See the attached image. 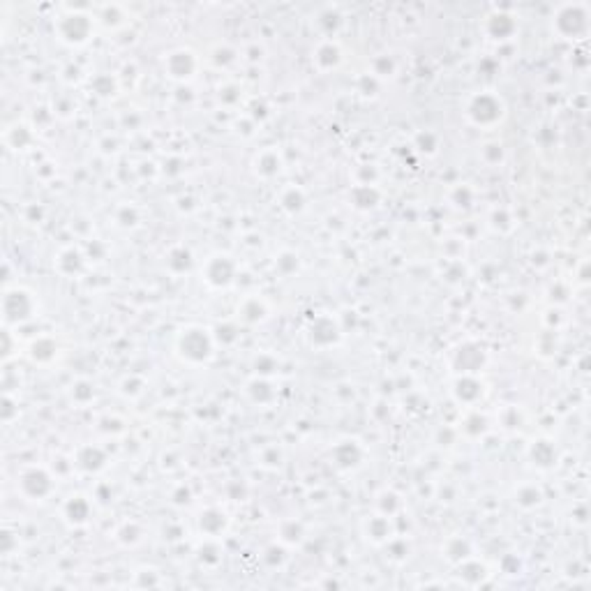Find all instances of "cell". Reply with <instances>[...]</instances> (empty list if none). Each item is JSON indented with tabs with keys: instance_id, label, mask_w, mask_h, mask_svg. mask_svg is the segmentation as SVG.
<instances>
[{
	"instance_id": "obj_1",
	"label": "cell",
	"mask_w": 591,
	"mask_h": 591,
	"mask_svg": "<svg viewBox=\"0 0 591 591\" xmlns=\"http://www.w3.org/2000/svg\"><path fill=\"white\" fill-rule=\"evenodd\" d=\"M176 351L189 365H206L215 354V338L201 326H187L178 335Z\"/></svg>"
},
{
	"instance_id": "obj_2",
	"label": "cell",
	"mask_w": 591,
	"mask_h": 591,
	"mask_svg": "<svg viewBox=\"0 0 591 591\" xmlns=\"http://www.w3.org/2000/svg\"><path fill=\"white\" fill-rule=\"evenodd\" d=\"M589 19L591 12L587 3H566L557 10L555 19H552V28L564 40H584L591 25Z\"/></svg>"
},
{
	"instance_id": "obj_3",
	"label": "cell",
	"mask_w": 591,
	"mask_h": 591,
	"mask_svg": "<svg viewBox=\"0 0 591 591\" xmlns=\"http://www.w3.org/2000/svg\"><path fill=\"white\" fill-rule=\"evenodd\" d=\"M467 118L476 127H494L506 118V104L497 93H476L467 102Z\"/></svg>"
},
{
	"instance_id": "obj_4",
	"label": "cell",
	"mask_w": 591,
	"mask_h": 591,
	"mask_svg": "<svg viewBox=\"0 0 591 591\" xmlns=\"http://www.w3.org/2000/svg\"><path fill=\"white\" fill-rule=\"evenodd\" d=\"M37 312V301L28 289H8L3 294V319L8 326H21Z\"/></svg>"
},
{
	"instance_id": "obj_5",
	"label": "cell",
	"mask_w": 591,
	"mask_h": 591,
	"mask_svg": "<svg viewBox=\"0 0 591 591\" xmlns=\"http://www.w3.org/2000/svg\"><path fill=\"white\" fill-rule=\"evenodd\" d=\"M56 33L65 44H72V47H81L93 37L95 33V21L91 14L86 12H72V14H65L58 19L56 23Z\"/></svg>"
},
{
	"instance_id": "obj_6",
	"label": "cell",
	"mask_w": 591,
	"mask_h": 591,
	"mask_svg": "<svg viewBox=\"0 0 591 591\" xmlns=\"http://www.w3.org/2000/svg\"><path fill=\"white\" fill-rule=\"evenodd\" d=\"M56 483L49 469L44 467H28L19 474V490L25 499L30 501H42L54 492Z\"/></svg>"
},
{
	"instance_id": "obj_7",
	"label": "cell",
	"mask_w": 591,
	"mask_h": 591,
	"mask_svg": "<svg viewBox=\"0 0 591 591\" xmlns=\"http://www.w3.org/2000/svg\"><path fill=\"white\" fill-rule=\"evenodd\" d=\"M236 262L229 254H213L203 266V279L211 284L213 289H227L236 279Z\"/></svg>"
},
{
	"instance_id": "obj_8",
	"label": "cell",
	"mask_w": 591,
	"mask_h": 591,
	"mask_svg": "<svg viewBox=\"0 0 591 591\" xmlns=\"http://www.w3.org/2000/svg\"><path fill=\"white\" fill-rule=\"evenodd\" d=\"M196 69H199V58L192 49H176L164 58V72L169 79L181 81V84L192 79Z\"/></svg>"
},
{
	"instance_id": "obj_9",
	"label": "cell",
	"mask_w": 591,
	"mask_h": 591,
	"mask_svg": "<svg viewBox=\"0 0 591 591\" xmlns=\"http://www.w3.org/2000/svg\"><path fill=\"white\" fill-rule=\"evenodd\" d=\"M308 338L314 347H333V345H338L342 338V328L338 319H333V316H328V314H319L310 321Z\"/></svg>"
},
{
	"instance_id": "obj_10",
	"label": "cell",
	"mask_w": 591,
	"mask_h": 591,
	"mask_svg": "<svg viewBox=\"0 0 591 591\" xmlns=\"http://www.w3.org/2000/svg\"><path fill=\"white\" fill-rule=\"evenodd\" d=\"M450 363H453V370L457 374H476L487 363V354L483 351V347L474 345V342H465V345L457 347L453 351Z\"/></svg>"
},
{
	"instance_id": "obj_11",
	"label": "cell",
	"mask_w": 591,
	"mask_h": 591,
	"mask_svg": "<svg viewBox=\"0 0 591 591\" xmlns=\"http://www.w3.org/2000/svg\"><path fill=\"white\" fill-rule=\"evenodd\" d=\"M330 457H333L335 467L342 469V472H349V469H358L360 465H363L365 450L358 441L345 439V441L335 443L333 450H330Z\"/></svg>"
},
{
	"instance_id": "obj_12",
	"label": "cell",
	"mask_w": 591,
	"mask_h": 591,
	"mask_svg": "<svg viewBox=\"0 0 591 591\" xmlns=\"http://www.w3.org/2000/svg\"><path fill=\"white\" fill-rule=\"evenodd\" d=\"M485 395V386L483 381L476 377V374H457L455 384H453V397L460 404H476L478 399Z\"/></svg>"
},
{
	"instance_id": "obj_13",
	"label": "cell",
	"mask_w": 591,
	"mask_h": 591,
	"mask_svg": "<svg viewBox=\"0 0 591 591\" xmlns=\"http://www.w3.org/2000/svg\"><path fill=\"white\" fill-rule=\"evenodd\" d=\"M485 33L490 40L506 42L518 33V19L511 12H492L485 21Z\"/></svg>"
},
{
	"instance_id": "obj_14",
	"label": "cell",
	"mask_w": 591,
	"mask_h": 591,
	"mask_svg": "<svg viewBox=\"0 0 591 591\" xmlns=\"http://www.w3.org/2000/svg\"><path fill=\"white\" fill-rule=\"evenodd\" d=\"M196 524H199L201 533H206L208 538H218V536H222V533L227 531L229 518H227V513L222 511V508L211 506V508H203V511L199 513Z\"/></svg>"
},
{
	"instance_id": "obj_15",
	"label": "cell",
	"mask_w": 591,
	"mask_h": 591,
	"mask_svg": "<svg viewBox=\"0 0 591 591\" xmlns=\"http://www.w3.org/2000/svg\"><path fill=\"white\" fill-rule=\"evenodd\" d=\"M268 303L264 301L262 296H247L238 308V316L240 321L247 323V326H254V323H262L268 319Z\"/></svg>"
},
{
	"instance_id": "obj_16",
	"label": "cell",
	"mask_w": 591,
	"mask_h": 591,
	"mask_svg": "<svg viewBox=\"0 0 591 591\" xmlns=\"http://www.w3.org/2000/svg\"><path fill=\"white\" fill-rule=\"evenodd\" d=\"M529 457L538 469H552L559 462V450L550 439H536L529 446Z\"/></svg>"
},
{
	"instance_id": "obj_17",
	"label": "cell",
	"mask_w": 591,
	"mask_h": 591,
	"mask_svg": "<svg viewBox=\"0 0 591 591\" xmlns=\"http://www.w3.org/2000/svg\"><path fill=\"white\" fill-rule=\"evenodd\" d=\"M342 62V49L338 42L333 40H323L314 51V65L321 69V72H330V69L340 67Z\"/></svg>"
},
{
	"instance_id": "obj_18",
	"label": "cell",
	"mask_w": 591,
	"mask_h": 591,
	"mask_svg": "<svg viewBox=\"0 0 591 591\" xmlns=\"http://www.w3.org/2000/svg\"><path fill=\"white\" fill-rule=\"evenodd\" d=\"M91 513H93L91 501H88L86 497H81V494L69 497L65 508H62V515H65V520L72 526H84L88 520H91Z\"/></svg>"
},
{
	"instance_id": "obj_19",
	"label": "cell",
	"mask_w": 591,
	"mask_h": 591,
	"mask_svg": "<svg viewBox=\"0 0 591 591\" xmlns=\"http://www.w3.org/2000/svg\"><path fill=\"white\" fill-rule=\"evenodd\" d=\"M106 462H109V457H106L104 448L93 446V443H91V446L79 448V453H76V465H79L88 474L102 472V469L106 467Z\"/></svg>"
},
{
	"instance_id": "obj_20",
	"label": "cell",
	"mask_w": 591,
	"mask_h": 591,
	"mask_svg": "<svg viewBox=\"0 0 591 591\" xmlns=\"http://www.w3.org/2000/svg\"><path fill=\"white\" fill-rule=\"evenodd\" d=\"M349 201L358 211H372L381 203V189L377 185H354L349 192Z\"/></svg>"
},
{
	"instance_id": "obj_21",
	"label": "cell",
	"mask_w": 591,
	"mask_h": 591,
	"mask_svg": "<svg viewBox=\"0 0 591 591\" xmlns=\"http://www.w3.org/2000/svg\"><path fill=\"white\" fill-rule=\"evenodd\" d=\"M282 155L275 148H266L254 157V171L262 178H275L282 171Z\"/></svg>"
},
{
	"instance_id": "obj_22",
	"label": "cell",
	"mask_w": 591,
	"mask_h": 591,
	"mask_svg": "<svg viewBox=\"0 0 591 591\" xmlns=\"http://www.w3.org/2000/svg\"><path fill=\"white\" fill-rule=\"evenodd\" d=\"M164 264H167V268L174 273V275H183V273L192 270L194 257H192V252H189L185 245H176V247H171V250L167 252Z\"/></svg>"
},
{
	"instance_id": "obj_23",
	"label": "cell",
	"mask_w": 591,
	"mask_h": 591,
	"mask_svg": "<svg viewBox=\"0 0 591 591\" xmlns=\"http://www.w3.org/2000/svg\"><path fill=\"white\" fill-rule=\"evenodd\" d=\"M56 356H58V342L54 338H49V335H42V338L33 340V345H30V358H33L35 363L49 365L56 360Z\"/></svg>"
},
{
	"instance_id": "obj_24",
	"label": "cell",
	"mask_w": 591,
	"mask_h": 591,
	"mask_svg": "<svg viewBox=\"0 0 591 591\" xmlns=\"http://www.w3.org/2000/svg\"><path fill=\"white\" fill-rule=\"evenodd\" d=\"M305 203H308V194L298 185H291L279 194V208L287 215H301L305 211Z\"/></svg>"
},
{
	"instance_id": "obj_25",
	"label": "cell",
	"mask_w": 591,
	"mask_h": 591,
	"mask_svg": "<svg viewBox=\"0 0 591 591\" xmlns=\"http://www.w3.org/2000/svg\"><path fill=\"white\" fill-rule=\"evenodd\" d=\"M391 533H393V526H391V518L389 515H372L365 520V536L370 538L372 543H386L391 541Z\"/></svg>"
},
{
	"instance_id": "obj_26",
	"label": "cell",
	"mask_w": 591,
	"mask_h": 591,
	"mask_svg": "<svg viewBox=\"0 0 591 591\" xmlns=\"http://www.w3.org/2000/svg\"><path fill=\"white\" fill-rule=\"evenodd\" d=\"M56 264H58V270L62 273V275L74 277V275H79V273L84 270L86 257L79 250H76V247H67V250H62L58 254V262H56Z\"/></svg>"
},
{
	"instance_id": "obj_27",
	"label": "cell",
	"mask_w": 591,
	"mask_h": 591,
	"mask_svg": "<svg viewBox=\"0 0 591 591\" xmlns=\"http://www.w3.org/2000/svg\"><path fill=\"white\" fill-rule=\"evenodd\" d=\"M247 395L254 404H270L275 399V389L268 379L264 377H254L250 384H247Z\"/></svg>"
},
{
	"instance_id": "obj_28",
	"label": "cell",
	"mask_w": 591,
	"mask_h": 591,
	"mask_svg": "<svg viewBox=\"0 0 591 591\" xmlns=\"http://www.w3.org/2000/svg\"><path fill=\"white\" fill-rule=\"evenodd\" d=\"M515 504L524 511H531V508L543 504V490L536 483H524L515 490Z\"/></svg>"
},
{
	"instance_id": "obj_29",
	"label": "cell",
	"mask_w": 591,
	"mask_h": 591,
	"mask_svg": "<svg viewBox=\"0 0 591 591\" xmlns=\"http://www.w3.org/2000/svg\"><path fill=\"white\" fill-rule=\"evenodd\" d=\"M457 575L462 577V580H465L469 587H476V584H480L483 580H485L487 577V568L483 566L480 561H476V559H465V561L462 564H457Z\"/></svg>"
},
{
	"instance_id": "obj_30",
	"label": "cell",
	"mask_w": 591,
	"mask_h": 591,
	"mask_svg": "<svg viewBox=\"0 0 591 591\" xmlns=\"http://www.w3.org/2000/svg\"><path fill=\"white\" fill-rule=\"evenodd\" d=\"M443 557H446L450 564H462L465 559L472 557V543L460 536L450 538V541L443 545Z\"/></svg>"
},
{
	"instance_id": "obj_31",
	"label": "cell",
	"mask_w": 591,
	"mask_h": 591,
	"mask_svg": "<svg viewBox=\"0 0 591 591\" xmlns=\"http://www.w3.org/2000/svg\"><path fill=\"white\" fill-rule=\"evenodd\" d=\"M370 67H372L374 79H391V76H395V72H397V62L389 54L374 56L372 62H370Z\"/></svg>"
},
{
	"instance_id": "obj_32",
	"label": "cell",
	"mask_w": 591,
	"mask_h": 591,
	"mask_svg": "<svg viewBox=\"0 0 591 591\" xmlns=\"http://www.w3.org/2000/svg\"><path fill=\"white\" fill-rule=\"evenodd\" d=\"M279 538L287 545H301L305 538L303 522H298V520H284V522L279 524Z\"/></svg>"
},
{
	"instance_id": "obj_33",
	"label": "cell",
	"mask_w": 591,
	"mask_h": 591,
	"mask_svg": "<svg viewBox=\"0 0 591 591\" xmlns=\"http://www.w3.org/2000/svg\"><path fill=\"white\" fill-rule=\"evenodd\" d=\"M116 538L123 545H137V543H141L143 529H141V524L135 522V520H127V522L120 524V529L116 531Z\"/></svg>"
},
{
	"instance_id": "obj_34",
	"label": "cell",
	"mask_w": 591,
	"mask_h": 591,
	"mask_svg": "<svg viewBox=\"0 0 591 591\" xmlns=\"http://www.w3.org/2000/svg\"><path fill=\"white\" fill-rule=\"evenodd\" d=\"M91 88L100 97H113L118 91V81H116V76H111V74H97V76H93Z\"/></svg>"
},
{
	"instance_id": "obj_35",
	"label": "cell",
	"mask_w": 591,
	"mask_h": 591,
	"mask_svg": "<svg viewBox=\"0 0 591 591\" xmlns=\"http://www.w3.org/2000/svg\"><path fill=\"white\" fill-rule=\"evenodd\" d=\"M199 561L203 564V566L213 568L218 566V564L222 561V548L218 545V541H213V538H208V541H203V545L199 548Z\"/></svg>"
},
{
	"instance_id": "obj_36",
	"label": "cell",
	"mask_w": 591,
	"mask_h": 591,
	"mask_svg": "<svg viewBox=\"0 0 591 591\" xmlns=\"http://www.w3.org/2000/svg\"><path fill=\"white\" fill-rule=\"evenodd\" d=\"M316 23H319V28H321L323 35H333V33H338V28L342 25V14L338 10L328 8V10H323L319 16H316Z\"/></svg>"
},
{
	"instance_id": "obj_37",
	"label": "cell",
	"mask_w": 591,
	"mask_h": 591,
	"mask_svg": "<svg viewBox=\"0 0 591 591\" xmlns=\"http://www.w3.org/2000/svg\"><path fill=\"white\" fill-rule=\"evenodd\" d=\"M279 370V360L275 358V356L270 354H259L257 358H254V372H257V377H264L268 379L273 377Z\"/></svg>"
},
{
	"instance_id": "obj_38",
	"label": "cell",
	"mask_w": 591,
	"mask_h": 591,
	"mask_svg": "<svg viewBox=\"0 0 591 591\" xmlns=\"http://www.w3.org/2000/svg\"><path fill=\"white\" fill-rule=\"evenodd\" d=\"M462 430H465V434L474 437V439H478V437H483L487 432V418L480 416L478 411H474V414H469L465 418V423H462Z\"/></svg>"
},
{
	"instance_id": "obj_39",
	"label": "cell",
	"mask_w": 591,
	"mask_h": 591,
	"mask_svg": "<svg viewBox=\"0 0 591 591\" xmlns=\"http://www.w3.org/2000/svg\"><path fill=\"white\" fill-rule=\"evenodd\" d=\"M275 268L282 273V275H294V273L301 268V259H298V254L296 252H291V250H284V252H279L277 254V259H275Z\"/></svg>"
},
{
	"instance_id": "obj_40",
	"label": "cell",
	"mask_w": 591,
	"mask_h": 591,
	"mask_svg": "<svg viewBox=\"0 0 591 591\" xmlns=\"http://www.w3.org/2000/svg\"><path fill=\"white\" fill-rule=\"evenodd\" d=\"M287 559H289V555H287V548H284V545L273 543V545H268V548L264 550V564H266V566H270V568L284 566V564H287Z\"/></svg>"
},
{
	"instance_id": "obj_41",
	"label": "cell",
	"mask_w": 591,
	"mask_h": 591,
	"mask_svg": "<svg viewBox=\"0 0 591 591\" xmlns=\"http://www.w3.org/2000/svg\"><path fill=\"white\" fill-rule=\"evenodd\" d=\"M213 338H215V342H220L222 347H229V345H233V342L240 338V330H238V326H233V323L224 321V323H220V326L215 328Z\"/></svg>"
},
{
	"instance_id": "obj_42",
	"label": "cell",
	"mask_w": 591,
	"mask_h": 591,
	"mask_svg": "<svg viewBox=\"0 0 591 591\" xmlns=\"http://www.w3.org/2000/svg\"><path fill=\"white\" fill-rule=\"evenodd\" d=\"M379 511H381V515H395V513L399 511V508H402V499L397 497L395 492H391V490H386V492H381L379 494Z\"/></svg>"
},
{
	"instance_id": "obj_43",
	"label": "cell",
	"mask_w": 591,
	"mask_h": 591,
	"mask_svg": "<svg viewBox=\"0 0 591 591\" xmlns=\"http://www.w3.org/2000/svg\"><path fill=\"white\" fill-rule=\"evenodd\" d=\"M211 60L215 67H229L236 62V49H231L229 44H220V47L213 49Z\"/></svg>"
},
{
	"instance_id": "obj_44",
	"label": "cell",
	"mask_w": 591,
	"mask_h": 591,
	"mask_svg": "<svg viewBox=\"0 0 591 591\" xmlns=\"http://www.w3.org/2000/svg\"><path fill=\"white\" fill-rule=\"evenodd\" d=\"M416 148L425 152V155H434L437 148H439V139H437L434 132H418L416 135Z\"/></svg>"
},
{
	"instance_id": "obj_45",
	"label": "cell",
	"mask_w": 591,
	"mask_h": 591,
	"mask_svg": "<svg viewBox=\"0 0 591 591\" xmlns=\"http://www.w3.org/2000/svg\"><path fill=\"white\" fill-rule=\"evenodd\" d=\"M95 397V386L91 384V381H76V384L72 386V399L79 404H86L91 402V399Z\"/></svg>"
},
{
	"instance_id": "obj_46",
	"label": "cell",
	"mask_w": 591,
	"mask_h": 591,
	"mask_svg": "<svg viewBox=\"0 0 591 591\" xmlns=\"http://www.w3.org/2000/svg\"><path fill=\"white\" fill-rule=\"evenodd\" d=\"M450 201H453L457 208H472V203H474V189L469 187V185H457L453 192H450Z\"/></svg>"
},
{
	"instance_id": "obj_47",
	"label": "cell",
	"mask_w": 591,
	"mask_h": 591,
	"mask_svg": "<svg viewBox=\"0 0 591 591\" xmlns=\"http://www.w3.org/2000/svg\"><path fill=\"white\" fill-rule=\"evenodd\" d=\"M480 155H483V160H485L487 164H501V162H504V157H506V152H504V146H501V143L490 141V143L483 146Z\"/></svg>"
},
{
	"instance_id": "obj_48",
	"label": "cell",
	"mask_w": 591,
	"mask_h": 591,
	"mask_svg": "<svg viewBox=\"0 0 591 591\" xmlns=\"http://www.w3.org/2000/svg\"><path fill=\"white\" fill-rule=\"evenodd\" d=\"M10 143L14 146L16 150H23V148H28L30 143H33V135H30V130L28 127H14V130L10 132Z\"/></svg>"
},
{
	"instance_id": "obj_49",
	"label": "cell",
	"mask_w": 591,
	"mask_h": 591,
	"mask_svg": "<svg viewBox=\"0 0 591 591\" xmlns=\"http://www.w3.org/2000/svg\"><path fill=\"white\" fill-rule=\"evenodd\" d=\"M146 389V381L141 377H137V374H132V377H127L123 384H120V391H123V395L127 397H139Z\"/></svg>"
},
{
	"instance_id": "obj_50",
	"label": "cell",
	"mask_w": 591,
	"mask_h": 591,
	"mask_svg": "<svg viewBox=\"0 0 591 591\" xmlns=\"http://www.w3.org/2000/svg\"><path fill=\"white\" fill-rule=\"evenodd\" d=\"M492 227L497 229V231H511L513 229V218H511V213L506 211V208H497V211H492Z\"/></svg>"
},
{
	"instance_id": "obj_51",
	"label": "cell",
	"mask_w": 591,
	"mask_h": 591,
	"mask_svg": "<svg viewBox=\"0 0 591 591\" xmlns=\"http://www.w3.org/2000/svg\"><path fill=\"white\" fill-rule=\"evenodd\" d=\"M116 222L120 227H135L139 222V211L135 206H120L116 213Z\"/></svg>"
},
{
	"instance_id": "obj_52",
	"label": "cell",
	"mask_w": 591,
	"mask_h": 591,
	"mask_svg": "<svg viewBox=\"0 0 591 591\" xmlns=\"http://www.w3.org/2000/svg\"><path fill=\"white\" fill-rule=\"evenodd\" d=\"M358 91L363 93L365 97H374V95L379 93V79H374L372 74L360 76V81H358Z\"/></svg>"
},
{
	"instance_id": "obj_53",
	"label": "cell",
	"mask_w": 591,
	"mask_h": 591,
	"mask_svg": "<svg viewBox=\"0 0 591 591\" xmlns=\"http://www.w3.org/2000/svg\"><path fill=\"white\" fill-rule=\"evenodd\" d=\"M356 174L360 176V178H358V181H360L358 185H374V181H377L379 171H377V167H374V164H363V167L356 171Z\"/></svg>"
},
{
	"instance_id": "obj_54",
	"label": "cell",
	"mask_w": 591,
	"mask_h": 591,
	"mask_svg": "<svg viewBox=\"0 0 591 591\" xmlns=\"http://www.w3.org/2000/svg\"><path fill=\"white\" fill-rule=\"evenodd\" d=\"M262 460H264L266 467H279L282 465V450H279L277 446H270L268 450H264Z\"/></svg>"
},
{
	"instance_id": "obj_55",
	"label": "cell",
	"mask_w": 591,
	"mask_h": 591,
	"mask_svg": "<svg viewBox=\"0 0 591 591\" xmlns=\"http://www.w3.org/2000/svg\"><path fill=\"white\" fill-rule=\"evenodd\" d=\"M520 421H522V416H520L518 406H508L504 411V416H501V423H504L506 428H520Z\"/></svg>"
},
{
	"instance_id": "obj_56",
	"label": "cell",
	"mask_w": 591,
	"mask_h": 591,
	"mask_svg": "<svg viewBox=\"0 0 591 591\" xmlns=\"http://www.w3.org/2000/svg\"><path fill=\"white\" fill-rule=\"evenodd\" d=\"M14 414H19L14 399H12L10 395H5V397H3V411H0V418H3L5 423H10L12 418H14Z\"/></svg>"
},
{
	"instance_id": "obj_57",
	"label": "cell",
	"mask_w": 591,
	"mask_h": 591,
	"mask_svg": "<svg viewBox=\"0 0 591 591\" xmlns=\"http://www.w3.org/2000/svg\"><path fill=\"white\" fill-rule=\"evenodd\" d=\"M389 550L393 552V559H404L406 552H409V548H406L404 541H389Z\"/></svg>"
},
{
	"instance_id": "obj_58",
	"label": "cell",
	"mask_w": 591,
	"mask_h": 591,
	"mask_svg": "<svg viewBox=\"0 0 591 591\" xmlns=\"http://www.w3.org/2000/svg\"><path fill=\"white\" fill-rule=\"evenodd\" d=\"M189 499H192V492H189V487H185V485H181V487H178V490L174 492V504H178V506L189 504Z\"/></svg>"
},
{
	"instance_id": "obj_59",
	"label": "cell",
	"mask_w": 591,
	"mask_h": 591,
	"mask_svg": "<svg viewBox=\"0 0 591 591\" xmlns=\"http://www.w3.org/2000/svg\"><path fill=\"white\" fill-rule=\"evenodd\" d=\"M183 536V529L178 524H169L164 526V538H169V541H178V538Z\"/></svg>"
}]
</instances>
